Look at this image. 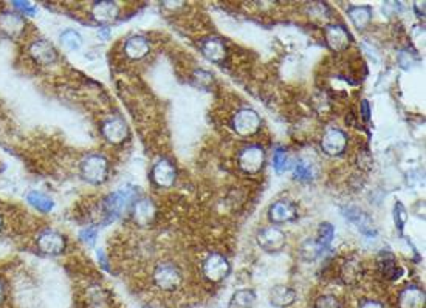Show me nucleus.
Wrapping results in <instances>:
<instances>
[{
  "instance_id": "1",
  "label": "nucleus",
  "mask_w": 426,
  "mask_h": 308,
  "mask_svg": "<svg viewBox=\"0 0 426 308\" xmlns=\"http://www.w3.org/2000/svg\"><path fill=\"white\" fill-rule=\"evenodd\" d=\"M81 177L90 185H102L109 177V161L101 154H90L84 156L79 164Z\"/></svg>"
},
{
  "instance_id": "2",
  "label": "nucleus",
  "mask_w": 426,
  "mask_h": 308,
  "mask_svg": "<svg viewBox=\"0 0 426 308\" xmlns=\"http://www.w3.org/2000/svg\"><path fill=\"white\" fill-rule=\"evenodd\" d=\"M182 273L179 266L171 262H163L155 266L154 273H152V282L154 285L162 291H174L182 285Z\"/></svg>"
},
{
  "instance_id": "3",
  "label": "nucleus",
  "mask_w": 426,
  "mask_h": 308,
  "mask_svg": "<svg viewBox=\"0 0 426 308\" xmlns=\"http://www.w3.org/2000/svg\"><path fill=\"white\" fill-rule=\"evenodd\" d=\"M27 53L35 64L42 66V67L53 66L59 58L58 50L54 49V45L44 37H39V39H35V41H31L28 44Z\"/></svg>"
},
{
  "instance_id": "4",
  "label": "nucleus",
  "mask_w": 426,
  "mask_h": 308,
  "mask_svg": "<svg viewBox=\"0 0 426 308\" xmlns=\"http://www.w3.org/2000/svg\"><path fill=\"white\" fill-rule=\"evenodd\" d=\"M136 195H138V191L135 187H123L107 195V199L104 200V208H106V212L110 217H118L129 209V207L136 199Z\"/></svg>"
},
{
  "instance_id": "5",
  "label": "nucleus",
  "mask_w": 426,
  "mask_h": 308,
  "mask_svg": "<svg viewBox=\"0 0 426 308\" xmlns=\"http://www.w3.org/2000/svg\"><path fill=\"white\" fill-rule=\"evenodd\" d=\"M37 248L41 250L47 256H59L67 248V239L66 235L61 234L56 230H44L37 235Z\"/></svg>"
},
{
  "instance_id": "6",
  "label": "nucleus",
  "mask_w": 426,
  "mask_h": 308,
  "mask_svg": "<svg viewBox=\"0 0 426 308\" xmlns=\"http://www.w3.org/2000/svg\"><path fill=\"white\" fill-rule=\"evenodd\" d=\"M101 133L104 140L110 144H122L129 137L127 123L122 116H109L101 124Z\"/></svg>"
},
{
  "instance_id": "7",
  "label": "nucleus",
  "mask_w": 426,
  "mask_h": 308,
  "mask_svg": "<svg viewBox=\"0 0 426 308\" xmlns=\"http://www.w3.org/2000/svg\"><path fill=\"white\" fill-rule=\"evenodd\" d=\"M232 128L240 137H252L261 129V118L252 109H242L232 118Z\"/></svg>"
},
{
  "instance_id": "8",
  "label": "nucleus",
  "mask_w": 426,
  "mask_h": 308,
  "mask_svg": "<svg viewBox=\"0 0 426 308\" xmlns=\"http://www.w3.org/2000/svg\"><path fill=\"white\" fill-rule=\"evenodd\" d=\"M265 163V152L261 146H248L239 154V168L245 173H259Z\"/></svg>"
},
{
  "instance_id": "9",
  "label": "nucleus",
  "mask_w": 426,
  "mask_h": 308,
  "mask_svg": "<svg viewBox=\"0 0 426 308\" xmlns=\"http://www.w3.org/2000/svg\"><path fill=\"white\" fill-rule=\"evenodd\" d=\"M231 271V266L228 264L227 257L222 254H210L203 262V276L210 282H220L223 281Z\"/></svg>"
},
{
  "instance_id": "10",
  "label": "nucleus",
  "mask_w": 426,
  "mask_h": 308,
  "mask_svg": "<svg viewBox=\"0 0 426 308\" xmlns=\"http://www.w3.org/2000/svg\"><path fill=\"white\" fill-rule=\"evenodd\" d=\"M27 20L18 11L5 10L0 13V31L8 37L16 39L25 33Z\"/></svg>"
},
{
  "instance_id": "11",
  "label": "nucleus",
  "mask_w": 426,
  "mask_h": 308,
  "mask_svg": "<svg viewBox=\"0 0 426 308\" xmlns=\"http://www.w3.org/2000/svg\"><path fill=\"white\" fill-rule=\"evenodd\" d=\"M257 243L259 247L267 251V252H279L283 251L285 243H287V237L285 233L280 231L279 228H264V230L257 234Z\"/></svg>"
},
{
  "instance_id": "12",
  "label": "nucleus",
  "mask_w": 426,
  "mask_h": 308,
  "mask_svg": "<svg viewBox=\"0 0 426 308\" xmlns=\"http://www.w3.org/2000/svg\"><path fill=\"white\" fill-rule=\"evenodd\" d=\"M321 147H323L324 154L331 156H338L345 151V147H348V135L340 129L327 130L323 135V140H321Z\"/></svg>"
},
{
  "instance_id": "13",
  "label": "nucleus",
  "mask_w": 426,
  "mask_h": 308,
  "mask_svg": "<svg viewBox=\"0 0 426 308\" xmlns=\"http://www.w3.org/2000/svg\"><path fill=\"white\" fill-rule=\"evenodd\" d=\"M324 36L327 45L336 53L348 50V47L350 45V35L341 25H327L324 28Z\"/></svg>"
},
{
  "instance_id": "14",
  "label": "nucleus",
  "mask_w": 426,
  "mask_h": 308,
  "mask_svg": "<svg viewBox=\"0 0 426 308\" xmlns=\"http://www.w3.org/2000/svg\"><path fill=\"white\" fill-rule=\"evenodd\" d=\"M150 175L158 187H171L175 183L177 172L171 161L160 160L154 164V168H152Z\"/></svg>"
},
{
  "instance_id": "15",
  "label": "nucleus",
  "mask_w": 426,
  "mask_h": 308,
  "mask_svg": "<svg viewBox=\"0 0 426 308\" xmlns=\"http://www.w3.org/2000/svg\"><path fill=\"white\" fill-rule=\"evenodd\" d=\"M296 216H298V211H296L295 204L288 200H279L273 203L268 209V218L275 223L292 222V220L296 218Z\"/></svg>"
},
{
  "instance_id": "16",
  "label": "nucleus",
  "mask_w": 426,
  "mask_h": 308,
  "mask_svg": "<svg viewBox=\"0 0 426 308\" xmlns=\"http://www.w3.org/2000/svg\"><path fill=\"white\" fill-rule=\"evenodd\" d=\"M398 308H425V291L420 287L408 285L400 291L397 299Z\"/></svg>"
},
{
  "instance_id": "17",
  "label": "nucleus",
  "mask_w": 426,
  "mask_h": 308,
  "mask_svg": "<svg viewBox=\"0 0 426 308\" xmlns=\"http://www.w3.org/2000/svg\"><path fill=\"white\" fill-rule=\"evenodd\" d=\"M150 51L149 39L144 36H132L129 37L124 44V53L129 59L140 61L146 58Z\"/></svg>"
},
{
  "instance_id": "18",
  "label": "nucleus",
  "mask_w": 426,
  "mask_h": 308,
  "mask_svg": "<svg viewBox=\"0 0 426 308\" xmlns=\"http://www.w3.org/2000/svg\"><path fill=\"white\" fill-rule=\"evenodd\" d=\"M157 208L152 200L140 199L134 203V220L140 226H148L155 218Z\"/></svg>"
},
{
  "instance_id": "19",
  "label": "nucleus",
  "mask_w": 426,
  "mask_h": 308,
  "mask_svg": "<svg viewBox=\"0 0 426 308\" xmlns=\"http://www.w3.org/2000/svg\"><path fill=\"white\" fill-rule=\"evenodd\" d=\"M119 8L115 2L110 0H102V2H96L92 6V18L100 23H110L118 18Z\"/></svg>"
},
{
  "instance_id": "20",
  "label": "nucleus",
  "mask_w": 426,
  "mask_h": 308,
  "mask_svg": "<svg viewBox=\"0 0 426 308\" xmlns=\"http://www.w3.org/2000/svg\"><path fill=\"white\" fill-rule=\"evenodd\" d=\"M340 278L345 285H355L363 278V265L357 259L344 260L340 270Z\"/></svg>"
},
{
  "instance_id": "21",
  "label": "nucleus",
  "mask_w": 426,
  "mask_h": 308,
  "mask_svg": "<svg viewBox=\"0 0 426 308\" xmlns=\"http://www.w3.org/2000/svg\"><path fill=\"white\" fill-rule=\"evenodd\" d=\"M202 53L206 59L215 62V64H220L227 58V47H225L220 39L211 37L206 39L202 44Z\"/></svg>"
},
{
  "instance_id": "22",
  "label": "nucleus",
  "mask_w": 426,
  "mask_h": 308,
  "mask_svg": "<svg viewBox=\"0 0 426 308\" xmlns=\"http://www.w3.org/2000/svg\"><path fill=\"white\" fill-rule=\"evenodd\" d=\"M296 301V291L290 287L285 285H276L270 291V304L278 308H285L295 304Z\"/></svg>"
},
{
  "instance_id": "23",
  "label": "nucleus",
  "mask_w": 426,
  "mask_h": 308,
  "mask_svg": "<svg viewBox=\"0 0 426 308\" xmlns=\"http://www.w3.org/2000/svg\"><path fill=\"white\" fill-rule=\"evenodd\" d=\"M379 268L383 274V278L389 281H397L400 276L403 274V270L397 265V260L391 252H383L381 259L379 260Z\"/></svg>"
},
{
  "instance_id": "24",
  "label": "nucleus",
  "mask_w": 426,
  "mask_h": 308,
  "mask_svg": "<svg viewBox=\"0 0 426 308\" xmlns=\"http://www.w3.org/2000/svg\"><path fill=\"white\" fill-rule=\"evenodd\" d=\"M348 14L358 30H365L372 20V10L369 6H350Z\"/></svg>"
},
{
  "instance_id": "25",
  "label": "nucleus",
  "mask_w": 426,
  "mask_h": 308,
  "mask_svg": "<svg viewBox=\"0 0 426 308\" xmlns=\"http://www.w3.org/2000/svg\"><path fill=\"white\" fill-rule=\"evenodd\" d=\"M27 202L39 212H44V214H47V212H50L54 208L53 200L41 191H30L27 194Z\"/></svg>"
},
{
  "instance_id": "26",
  "label": "nucleus",
  "mask_w": 426,
  "mask_h": 308,
  "mask_svg": "<svg viewBox=\"0 0 426 308\" xmlns=\"http://www.w3.org/2000/svg\"><path fill=\"white\" fill-rule=\"evenodd\" d=\"M61 45L69 51H78L83 47V37L76 30H66L59 36Z\"/></svg>"
},
{
  "instance_id": "27",
  "label": "nucleus",
  "mask_w": 426,
  "mask_h": 308,
  "mask_svg": "<svg viewBox=\"0 0 426 308\" xmlns=\"http://www.w3.org/2000/svg\"><path fill=\"white\" fill-rule=\"evenodd\" d=\"M345 217H348L350 222L357 223L360 230L363 231L365 234H372L374 233V226L371 223V220H369L367 216L363 214L361 211H358L357 208H349L348 211H345Z\"/></svg>"
},
{
  "instance_id": "28",
  "label": "nucleus",
  "mask_w": 426,
  "mask_h": 308,
  "mask_svg": "<svg viewBox=\"0 0 426 308\" xmlns=\"http://www.w3.org/2000/svg\"><path fill=\"white\" fill-rule=\"evenodd\" d=\"M323 247L318 243V240H305L302 245H301V250H300V254L301 257L305 260V262H313V260H316L321 252H323Z\"/></svg>"
},
{
  "instance_id": "29",
  "label": "nucleus",
  "mask_w": 426,
  "mask_h": 308,
  "mask_svg": "<svg viewBox=\"0 0 426 308\" xmlns=\"http://www.w3.org/2000/svg\"><path fill=\"white\" fill-rule=\"evenodd\" d=\"M256 301V295L252 290H240L231 299V308H252Z\"/></svg>"
},
{
  "instance_id": "30",
  "label": "nucleus",
  "mask_w": 426,
  "mask_h": 308,
  "mask_svg": "<svg viewBox=\"0 0 426 308\" xmlns=\"http://www.w3.org/2000/svg\"><path fill=\"white\" fill-rule=\"evenodd\" d=\"M335 235V230L331 223H321L319 231H318V243L323 247V250H327L331 247L332 239Z\"/></svg>"
},
{
  "instance_id": "31",
  "label": "nucleus",
  "mask_w": 426,
  "mask_h": 308,
  "mask_svg": "<svg viewBox=\"0 0 426 308\" xmlns=\"http://www.w3.org/2000/svg\"><path fill=\"white\" fill-rule=\"evenodd\" d=\"M273 166L278 173H283L288 169V155L284 149H276L275 155H273Z\"/></svg>"
},
{
  "instance_id": "32",
  "label": "nucleus",
  "mask_w": 426,
  "mask_h": 308,
  "mask_svg": "<svg viewBox=\"0 0 426 308\" xmlns=\"http://www.w3.org/2000/svg\"><path fill=\"white\" fill-rule=\"evenodd\" d=\"M313 308H343V307H341V302L338 301V297H336V296L323 295V296H319L316 299Z\"/></svg>"
},
{
  "instance_id": "33",
  "label": "nucleus",
  "mask_w": 426,
  "mask_h": 308,
  "mask_svg": "<svg viewBox=\"0 0 426 308\" xmlns=\"http://www.w3.org/2000/svg\"><path fill=\"white\" fill-rule=\"evenodd\" d=\"M96 239H98V228L95 226H85L84 230L79 233V240L87 245V247H93Z\"/></svg>"
},
{
  "instance_id": "34",
  "label": "nucleus",
  "mask_w": 426,
  "mask_h": 308,
  "mask_svg": "<svg viewBox=\"0 0 426 308\" xmlns=\"http://www.w3.org/2000/svg\"><path fill=\"white\" fill-rule=\"evenodd\" d=\"M295 175H296V178L301 180V181H310L312 177H313L312 166L309 163H305V161H300L295 168Z\"/></svg>"
},
{
  "instance_id": "35",
  "label": "nucleus",
  "mask_w": 426,
  "mask_h": 308,
  "mask_svg": "<svg viewBox=\"0 0 426 308\" xmlns=\"http://www.w3.org/2000/svg\"><path fill=\"white\" fill-rule=\"evenodd\" d=\"M13 6L23 18H25V16H35L37 13V8L31 2H13Z\"/></svg>"
},
{
  "instance_id": "36",
  "label": "nucleus",
  "mask_w": 426,
  "mask_h": 308,
  "mask_svg": "<svg viewBox=\"0 0 426 308\" xmlns=\"http://www.w3.org/2000/svg\"><path fill=\"white\" fill-rule=\"evenodd\" d=\"M394 212H396V214H394V217H396V223H397V226L400 228V230H403V226H405L406 220H408V216H406V211H405V208H403V204L397 203V204H396V209H394Z\"/></svg>"
},
{
  "instance_id": "37",
  "label": "nucleus",
  "mask_w": 426,
  "mask_h": 308,
  "mask_svg": "<svg viewBox=\"0 0 426 308\" xmlns=\"http://www.w3.org/2000/svg\"><path fill=\"white\" fill-rule=\"evenodd\" d=\"M358 308H384V305L379 301H374V299H365L360 302Z\"/></svg>"
},
{
  "instance_id": "38",
  "label": "nucleus",
  "mask_w": 426,
  "mask_h": 308,
  "mask_svg": "<svg viewBox=\"0 0 426 308\" xmlns=\"http://www.w3.org/2000/svg\"><path fill=\"white\" fill-rule=\"evenodd\" d=\"M5 302H6V285L4 279L0 278V308L5 305Z\"/></svg>"
},
{
  "instance_id": "39",
  "label": "nucleus",
  "mask_w": 426,
  "mask_h": 308,
  "mask_svg": "<svg viewBox=\"0 0 426 308\" xmlns=\"http://www.w3.org/2000/svg\"><path fill=\"white\" fill-rule=\"evenodd\" d=\"M361 113H363V120L369 121V118H371V110H369L367 101H363V104H361Z\"/></svg>"
},
{
  "instance_id": "40",
  "label": "nucleus",
  "mask_w": 426,
  "mask_h": 308,
  "mask_svg": "<svg viewBox=\"0 0 426 308\" xmlns=\"http://www.w3.org/2000/svg\"><path fill=\"white\" fill-rule=\"evenodd\" d=\"M98 36L102 39V41H107V39L110 37V30L109 28H100Z\"/></svg>"
},
{
  "instance_id": "41",
  "label": "nucleus",
  "mask_w": 426,
  "mask_h": 308,
  "mask_svg": "<svg viewBox=\"0 0 426 308\" xmlns=\"http://www.w3.org/2000/svg\"><path fill=\"white\" fill-rule=\"evenodd\" d=\"M98 259L101 260V265H102L104 268H107V260H106V256H104L102 250H100V251H98Z\"/></svg>"
},
{
  "instance_id": "42",
  "label": "nucleus",
  "mask_w": 426,
  "mask_h": 308,
  "mask_svg": "<svg viewBox=\"0 0 426 308\" xmlns=\"http://www.w3.org/2000/svg\"><path fill=\"white\" fill-rule=\"evenodd\" d=\"M2 230H4V218L0 216V233H2Z\"/></svg>"
},
{
  "instance_id": "43",
  "label": "nucleus",
  "mask_w": 426,
  "mask_h": 308,
  "mask_svg": "<svg viewBox=\"0 0 426 308\" xmlns=\"http://www.w3.org/2000/svg\"><path fill=\"white\" fill-rule=\"evenodd\" d=\"M146 308H149V307H146Z\"/></svg>"
}]
</instances>
